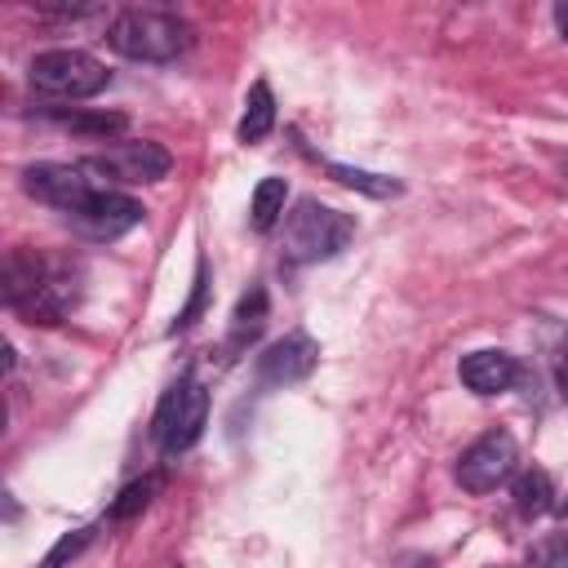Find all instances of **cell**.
<instances>
[{
  "label": "cell",
  "instance_id": "17",
  "mask_svg": "<svg viewBox=\"0 0 568 568\" xmlns=\"http://www.w3.org/2000/svg\"><path fill=\"white\" fill-rule=\"evenodd\" d=\"M262 324H266V288L253 284V288L240 297L235 315H231V337H235V342H248V337H257Z\"/></svg>",
  "mask_w": 568,
  "mask_h": 568
},
{
  "label": "cell",
  "instance_id": "13",
  "mask_svg": "<svg viewBox=\"0 0 568 568\" xmlns=\"http://www.w3.org/2000/svg\"><path fill=\"white\" fill-rule=\"evenodd\" d=\"M271 129H275V98H271V84H266V80H253L235 133H240V142H262Z\"/></svg>",
  "mask_w": 568,
  "mask_h": 568
},
{
  "label": "cell",
  "instance_id": "16",
  "mask_svg": "<svg viewBox=\"0 0 568 568\" xmlns=\"http://www.w3.org/2000/svg\"><path fill=\"white\" fill-rule=\"evenodd\" d=\"M284 200H288V182H284V178H262V182L253 186V204H248L253 226H257V231H271V226L280 222V213H284Z\"/></svg>",
  "mask_w": 568,
  "mask_h": 568
},
{
  "label": "cell",
  "instance_id": "19",
  "mask_svg": "<svg viewBox=\"0 0 568 568\" xmlns=\"http://www.w3.org/2000/svg\"><path fill=\"white\" fill-rule=\"evenodd\" d=\"M89 541H93V528H71L67 537H58V541H53V550L44 555V564H40V568H62V564H67V559H75Z\"/></svg>",
  "mask_w": 568,
  "mask_h": 568
},
{
  "label": "cell",
  "instance_id": "5",
  "mask_svg": "<svg viewBox=\"0 0 568 568\" xmlns=\"http://www.w3.org/2000/svg\"><path fill=\"white\" fill-rule=\"evenodd\" d=\"M169 169H173V155L146 138L142 142H115L102 155L84 160V173L93 182H160V178H169Z\"/></svg>",
  "mask_w": 568,
  "mask_h": 568
},
{
  "label": "cell",
  "instance_id": "1",
  "mask_svg": "<svg viewBox=\"0 0 568 568\" xmlns=\"http://www.w3.org/2000/svg\"><path fill=\"white\" fill-rule=\"evenodd\" d=\"M106 44L133 62H173L191 49V27L164 9H124L111 18Z\"/></svg>",
  "mask_w": 568,
  "mask_h": 568
},
{
  "label": "cell",
  "instance_id": "25",
  "mask_svg": "<svg viewBox=\"0 0 568 568\" xmlns=\"http://www.w3.org/2000/svg\"><path fill=\"white\" fill-rule=\"evenodd\" d=\"M559 524H564V528H568V501H564V506H559Z\"/></svg>",
  "mask_w": 568,
  "mask_h": 568
},
{
  "label": "cell",
  "instance_id": "23",
  "mask_svg": "<svg viewBox=\"0 0 568 568\" xmlns=\"http://www.w3.org/2000/svg\"><path fill=\"white\" fill-rule=\"evenodd\" d=\"M555 22H559V36L568 40V0H559V4H555Z\"/></svg>",
  "mask_w": 568,
  "mask_h": 568
},
{
  "label": "cell",
  "instance_id": "8",
  "mask_svg": "<svg viewBox=\"0 0 568 568\" xmlns=\"http://www.w3.org/2000/svg\"><path fill=\"white\" fill-rule=\"evenodd\" d=\"M320 359V346L306 333H284L275 346H266V355H257V382L262 386H288L302 382Z\"/></svg>",
  "mask_w": 568,
  "mask_h": 568
},
{
  "label": "cell",
  "instance_id": "22",
  "mask_svg": "<svg viewBox=\"0 0 568 568\" xmlns=\"http://www.w3.org/2000/svg\"><path fill=\"white\" fill-rule=\"evenodd\" d=\"M204 288H209V284H204V262H200V271H195V293H191L186 311L173 320V328H169V333H182V328H191V324H195V315L204 311Z\"/></svg>",
  "mask_w": 568,
  "mask_h": 568
},
{
  "label": "cell",
  "instance_id": "14",
  "mask_svg": "<svg viewBox=\"0 0 568 568\" xmlns=\"http://www.w3.org/2000/svg\"><path fill=\"white\" fill-rule=\"evenodd\" d=\"M510 497H515V510H519V515L537 519V515H546V510L555 506V484H550V475H546V470L528 466V470H519V475H515Z\"/></svg>",
  "mask_w": 568,
  "mask_h": 568
},
{
  "label": "cell",
  "instance_id": "9",
  "mask_svg": "<svg viewBox=\"0 0 568 568\" xmlns=\"http://www.w3.org/2000/svg\"><path fill=\"white\" fill-rule=\"evenodd\" d=\"M462 386L466 390H475V395H501V390H510V382H515V359L506 355V351H470L466 359H462Z\"/></svg>",
  "mask_w": 568,
  "mask_h": 568
},
{
  "label": "cell",
  "instance_id": "15",
  "mask_svg": "<svg viewBox=\"0 0 568 568\" xmlns=\"http://www.w3.org/2000/svg\"><path fill=\"white\" fill-rule=\"evenodd\" d=\"M328 178L342 182V186H351V191H364V195H373V200H390V195L404 191L395 178L368 173V169H355V164H328Z\"/></svg>",
  "mask_w": 568,
  "mask_h": 568
},
{
  "label": "cell",
  "instance_id": "20",
  "mask_svg": "<svg viewBox=\"0 0 568 568\" xmlns=\"http://www.w3.org/2000/svg\"><path fill=\"white\" fill-rule=\"evenodd\" d=\"M528 568H568V537H546L528 550Z\"/></svg>",
  "mask_w": 568,
  "mask_h": 568
},
{
  "label": "cell",
  "instance_id": "24",
  "mask_svg": "<svg viewBox=\"0 0 568 568\" xmlns=\"http://www.w3.org/2000/svg\"><path fill=\"white\" fill-rule=\"evenodd\" d=\"M559 390H564V399H568V355L559 359Z\"/></svg>",
  "mask_w": 568,
  "mask_h": 568
},
{
  "label": "cell",
  "instance_id": "6",
  "mask_svg": "<svg viewBox=\"0 0 568 568\" xmlns=\"http://www.w3.org/2000/svg\"><path fill=\"white\" fill-rule=\"evenodd\" d=\"M146 213H142V204L138 200H129V195H120V191H93L75 213H67V222L84 235V240H120L124 231H133L138 222H142Z\"/></svg>",
  "mask_w": 568,
  "mask_h": 568
},
{
  "label": "cell",
  "instance_id": "10",
  "mask_svg": "<svg viewBox=\"0 0 568 568\" xmlns=\"http://www.w3.org/2000/svg\"><path fill=\"white\" fill-rule=\"evenodd\" d=\"M44 280H49L44 257H40L36 248H13V253L4 257V284H0V293H4V302L18 311L22 302H31V297L44 288Z\"/></svg>",
  "mask_w": 568,
  "mask_h": 568
},
{
  "label": "cell",
  "instance_id": "18",
  "mask_svg": "<svg viewBox=\"0 0 568 568\" xmlns=\"http://www.w3.org/2000/svg\"><path fill=\"white\" fill-rule=\"evenodd\" d=\"M160 484H164L160 475H142V479L124 484V488H120V497L111 501V510H106V515H111V519H133L138 510H146V506H151V497L160 493Z\"/></svg>",
  "mask_w": 568,
  "mask_h": 568
},
{
  "label": "cell",
  "instance_id": "2",
  "mask_svg": "<svg viewBox=\"0 0 568 568\" xmlns=\"http://www.w3.org/2000/svg\"><path fill=\"white\" fill-rule=\"evenodd\" d=\"M355 235V222L342 209H328L320 200H297V209L284 217V257L293 262H324L337 257Z\"/></svg>",
  "mask_w": 568,
  "mask_h": 568
},
{
  "label": "cell",
  "instance_id": "11",
  "mask_svg": "<svg viewBox=\"0 0 568 568\" xmlns=\"http://www.w3.org/2000/svg\"><path fill=\"white\" fill-rule=\"evenodd\" d=\"M204 422H209V390L200 386V382H186V395H182V408H178V417H173V426H169V435L160 439V448L173 457V453H186L195 439H200V430H204Z\"/></svg>",
  "mask_w": 568,
  "mask_h": 568
},
{
  "label": "cell",
  "instance_id": "12",
  "mask_svg": "<svg viewBox=\"0 0 568 568\" xmlns=\"http://www.w3.org/2000/svg\"><path fill=\"white\" fill-rule=\"evenodd\" d=\"M75 306V284L62 280V275H49L44 288L18 306V315H27V324H58L67 311Z\"/></svg>",
  "mask_w": 568,
  "mask_h": 568
},
{
  "label": "cell",
  "instance_id": "3",
  "mask_svg": "<svg viewBox=\"0 0 568 568\" xmlns=\"http://www.w3.org/2000/svg\"><path fill=\"white\" fill-rule=\"evenodd\" d=\"M27 80L36 93H49V98H93L106 89V67L84 53V49H49V53H36L31 67H27Z\"/></svg>",
  "mask_w": 568,
  "mask_h": 568
},
{
  "label": "cell",
  "instance_id": "21",
  "mask_svg": "<svg viewBox=\"0 0 568 568\" xmlns=\"http://www.w3.org/2000/svg\"><path fill=\"white\" fill-rule=\"evenodd\" d=\"M182 395H186V382H178V386L164 390V399H160V408H155V422H151V435H155V439L169 435V426H173V417H178V408H182Z\"/></svg>",
  "mask_w": 568,
  "mask_h": 568
},
{
  "label": "cell",
  "instance_id": "4",
  "mask_svg": "<svg viewBox=\"0 0 568 568\" xmlns=\"http://www.w3.org/2000/svg\"><path fill=\"white\" fill-rule=\"evenodd\" d=\"M519 466V444L510 430H484L462 457H457V484L466 493H493L501 488Z\"/></svg>",
  "mask_w": 568,
  "mask_h": 568
},
{
  "label": "cell",
  "instance_id": "7",
  "mask_svg": "<svg viewBox=\"0 0 568 568\" xmlns=\"http://www.w3.org/2000/svg\"><path fill=\"white\" fill-rule=\"evenodd\" d=\"M22 186H27V195H36L40 204H53L62 213H75L93 191H102L84 173V164H31L22 173Z\"/></svg>",
  "mask_w": 568,
  "mask_h": 568
}]
</instances>
